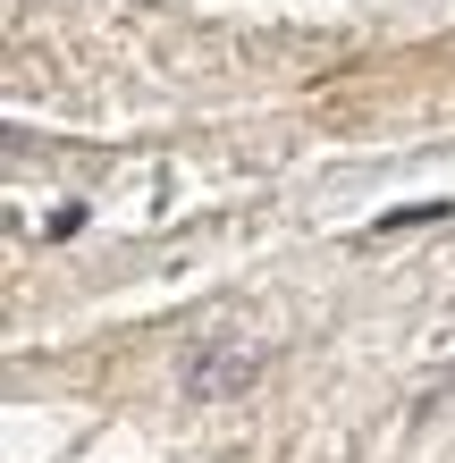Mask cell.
<instances>
[{
	"instance_id": "cell-1",
	"label": "cell",
	"mask_w": 455,
	"mask_h": 463,
	"mask_svg": "<svg viewBox=\"0 0 455 463\" xmlns=\"http://www.w3.org/2000/svg\"><path fill=\"white\" fill-rule=\"evenodd\" d=\"M253 379H261V345L245 329H203L177 354V396H194V404H228V396H245Z\"/></svg>"
},
{
	"instance_id": "cell-2",
	"label": "cell",
	"mask_w": 455,
	"mask_h": 463,
	"mask_svg": "<svg viewBox=\"0 0 455 463\" xmlns=\"http://www.w3.org/2000/svg\"><path fill=\"white\" fill-rule=\"evenodd\" d=\"M431 220H447V203H405V211L380 220V236H405V228H431Z\"/></svg>"
}]
</instances>
